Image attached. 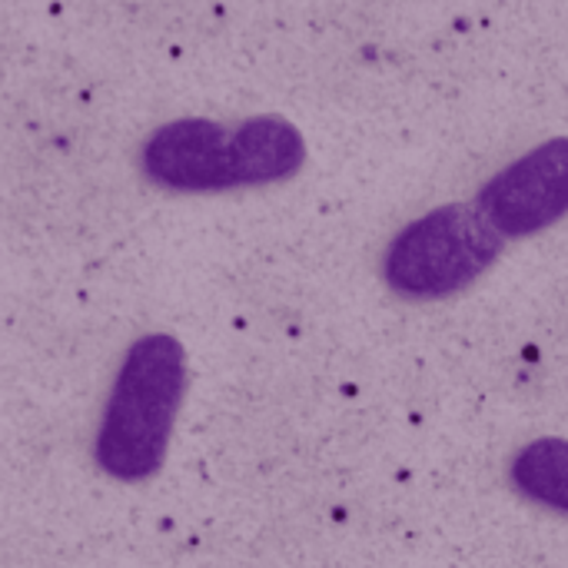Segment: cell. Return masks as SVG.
<instances>
[{
  "label": "cell",
  "mask_w": 568,
  "mask_h": 568,
  "mask_svg": "<svg viewBox=\"0 0 568 568\" xmlns=\"http://www.w3.org/2000/svg\"><path fill=\"white\" fill-rule=\"evenodd\" d=\"M303 163V133L276 113L240 123L180 116L156 126L140 146V173L166 193L276 186L293 180Z\"/></svg>",
  "instance_id": "6da1fadb"
},
{
  "label": "cell",
  "mask_w": 568,
  "mask_h": 568,
  "mask_svg": "<svg viewBox=\"0 0 568 568\" xmlns=\"http://www.w3.org/2000/svg\"><path fill=\"white\" fill-rule=\"evenodd\" d=\"M186 376V349L170 333H146L123 353L93 439L100 473L116 483H146L163 469Z\"/></svg>",
  "instance_id": "7a4b0ae2"
},
{
  "label": "cell",
  "mask_w": 568,
  "mask_h": 568,
  "mask_svg": "<svg viewBox=\"0 0 568 568\" xmlns=\"http://www.w3.org/2000/svg\"><path fill=\"white\" fill-rule=\"evenodd\" d=\"M506 236L476 203H446L409 220L383 253L386 286L409 303L466 293L503 256Z\"/></svg>",
  "instance_id": "3957f363"
},
{
  "label": "cell",
  "mask_w": 568,
  "mask_h": 568,
  "mask_svg": "<svg viewBox=\"0 0 568 568\" xmlns=\"http://www.w3.org/2000/svg\"><path fill=\"white\" fill-rule=\"evenodd\" d=\"M476 206L506 240H529L566 220L568 136H552L493 173Z\"/></svg>",
  "instance_id": "277c9868"
},
{
  "label": "cell",
  "mask_w": 568,
  "mask_h": 568,
  "mask_svg": "<svg viewBox=\"0 0 568 568\" xmlns=\"http://www.w3.org/2000/svg\"><path fill=\"white\" fill-rule=\"evenodd\" d=\"M509 483L532 506L568 516V439L542 436L526 443L509 463Z\"/></svg>",
  "instance_id": "5b68a950"
}]
</instances>
